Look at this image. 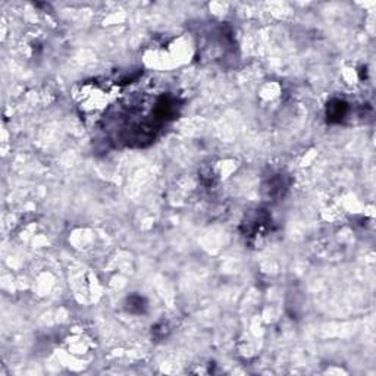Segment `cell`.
Returning a JSON list of instances; mask_svg holds the SVG:
<instances>
[{
    "label": "cell",
    "mask_w": 376,
    "mask_h": 376,
    "mask_svg": "<svg viewBox=\"0 0 376 376\" xmlns=\"http://www.w3.org/2000/svg\"><path fill=\"white\" fill-rule=\"evenodd\" d=\"M146 309V303L143 297L138 295H133L127 300V310L130 313H143Z\"/></svg>",
    "instance_id": "obj_2"
},
{
    "label": "cell",
    "mask_w": 376,
    "mask_h": 376,
    "mask_svg": "<svg viewBox=\"0 0 376 376\" xmlns=\"http://www.w3.org/2000/svg\"><path fill=\"white\" fill-rule=\"evenodd\" d=\"M347 113V105L341 100H332L328 106V118L331 122H339Z\"/></svg>",
    "instance_id": "obj_1"
}]
</instances>
